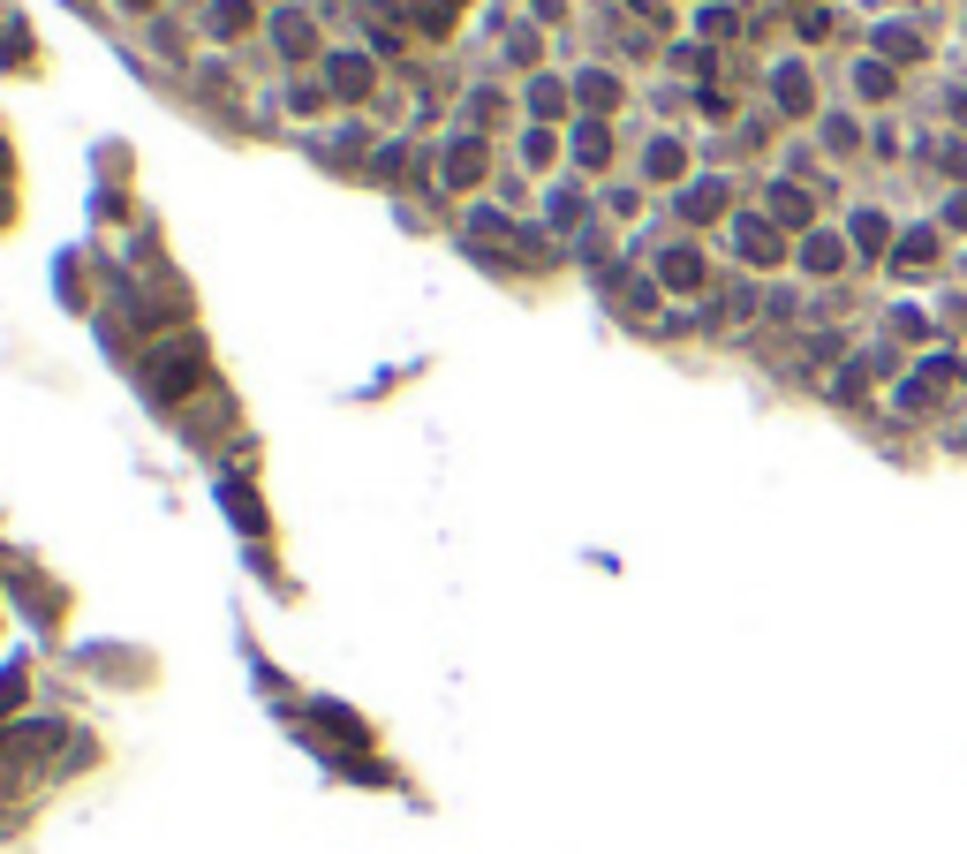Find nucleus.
Wrapping results in <instances>:
<instances>
[{
	"instance_id": "obj_1",
	"label": "nucleus",
	"mask_w": 967,
	"mask_h": 854,
	"mask_svg": "<svg viewBox=\"0 0 967 854\" xmlns=\"http://www.w3.org/2000/svg\"><path fill=\"white\" fill-rule=\"evenodd\" d=\"M809 265H816V273H839V242L832 235H809Z\"/></svg>"
},
{
	"instance_id": "obj_2",
	"label": "nucleus",
	"mask_w": 967,
	"mask_h": 854,
	"mask_svg": "<svg viewBox=\"0 0 967 854\" xmlns=\"http://www.w3.org/2000/svg\"><path fill=\"white\" fill-rule=\"evenodd\" d=\"M937 250V235H907V250H900V265H907V273H922V257H930Z\"/></svg>"
},
{
	"instance_id": "obj_3",
	"label": "nucleus",
	"mask_w": 967,
	"mask_h": 854,
	"mask_svg": "<svg viewBox=\"0 0 967 854\" xmlns=\"http://www.w3.org/2000/svg\"><path fill=\"white\" fill-rule=\"evenodd\" d=\"M862 91H869V99H884V91H892V69H877V61H869V69H862Z\"/></svg>"
},
{
	"instance_id": "obj_4",
	"label": "nucleus",
	"mask_w": 967,
	"mask_h": 854,
	"mask_svg": "<svg viewBox=\"0 0 967 854\" xmlns=\"http://www.w3.org/2000/svg\"><path fill=\"white\" fill-rule=\"evenodd\" d=\"M952 220H960V227H967V197H960V205H952Z\"/></svg>"
}]
</instances>
